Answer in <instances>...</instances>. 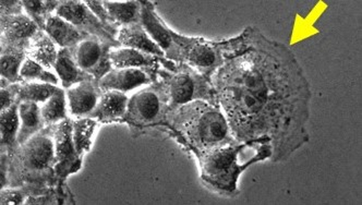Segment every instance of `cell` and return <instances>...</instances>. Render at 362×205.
Here are the masks:
<instances>
[{"mask_svg":"<svg viewBox=\"0 0 362 205\" xmlns=\"http://www.w3.org/2000/svg\"><path fill=\"white\" fill-rule=\"evenodd\" d=\"M243 146L218 148L211 154L203 168L206 180L223 188L225 187V182H228L231 190L237 175L245 168L243 165L238 164V156Z\"/></svg>","mask_w":362,"mask_h":205,"instance_id":"obj_1","label":"cell"},{"mask_svg":"<svg viewBox=\"0 0 362 205\" xmlns=\"http://www.w3.org/2000/svg\"><path fill=\"white\" fill-rule=\"evenodd\" d=\"M190 136L201 146H214L228 136V126L222 112L206 110L193 118Z\"/></svg>","mask_w":362,"mask_h":205,"instance_id":"obj_2","label":"cell"},{"mask_svg":"<svg viewBox=\"0 0 362 205\" xmlns=\"http://www.w3.org/2000/svg\"><path fill=\"white\" fill-rule=\"evenodd\" d=\"M55 154L53 141L49 136H33L28 140L27 148H24V164L32 170H44L54 162Z\"/></svg>","mask_w":362,"mask_h":205,"instance_id":"obj_3","label":"cell"},{"mask_svg":"<svg viewBox=\"0 0 362 205\" xmlns=\"http://www.w3.org/2000/svg\"><path fill=\"white\" fill-rule=\"evenodd\" d=\"M67 98L70 112L76 117L90 116L100 100L98 90L88 79L69 88Z\"/></svg>","mask_w":362,"mask_h":205,"instance_id":"obj_4","label":"cell"},{"mask_svg":"<svg viewBox=\"0 0 362 205\" xmlns=\"http://www.w3.org/2000/svg\"><path fill=\"white\" fill-rule=\"evenodd\" d=\"M105 49L95 37L84 38L76 46V62L83 71L100 74L105 71Z\"/></svg>","mask_w":362,"mask_h":205,"instance_id":"obj_5","label":"cell"},{"mask_svg":"<svg viewBox=\"0 0 362 205\" xmlns=\"http://www.w3.org/2000/svg\"><path fill=\"white\" fill-rule=\"evenodd\" d=\"M148 82L146 72L138 68H124L108 72L103 76L100 88L105 91L127 92Z\"/></svg>","mask_w":362,"mask_h":205,"instance_id":"obj_6","label":"cell"},{"mask_svg":"<svg viewBox=\"0 0 362 205\" xmlns=\"http://www.w3.org/2000/svg\"><path fill=\"white\" fill-rule=\"evenodd\" d=\"M72 130L74 128L67 120L58 127L55 148L56 156L60 164L58 172L64 170V172H72L78 170L76 164H79V162L76 160L78 152L74 146Z\"/></svg>","mask_w":362,"mask_h":205,"instance_id":"obj_7","label":"cell"},{"mask_svg":"<svg viewBox=\"0 0 362 205\" xmlns=\"http://www.w3.org/2000/svg\"><path fill=\"white\" fill-rule=\"evenodd\" d=\"M56 16L67 20L76 27L86 28L92 31H100V23L94 13L82 1H62L56 7Z\"/></svg>","mask_w":362,"mask_h":205,"instance_id":"obj_8","label":"cell"},{"mask_svg":"<svg viewBox=\"0 0 362 205\" xmlns=\"http://www.w3.org/2000/svg\"><path fill=\"white\" fill-rule=\"evenodd\" d=\"M128 98L124 92L107 91L98 100L95 110L90 117L100 122H110L122 117L128 108Z\"/></svg>","mask_w":362,"mask_h":205,"instance_id":"obj_9","label":"cell"},{"mask_svg":"<svg viewBox=\"0 0 362 205\" xmlns=\"http://www.w3.org/2000/svg\"><path fill=\"white\" fill-rule=\"evenodd\" d=\"M44 29L47 35L62 47L74 45L83 37L76 25L56 15L50 16L46 19Z\"/></svg>","mask_w":362,"mask_h":205,"instance_id":"obj_10","label":"cell"},{"mask_svg":"<svg viewBox=\"0 0 362 205\" xmlns=\"http://www.w3.org/2000/svg\"><path fill=\"white\" fill-rule=\"evenodd\" d=\"M129 112L134 119L151 122L158 117L160 112V100L158 94L152 91L136 93L128 104Z\"/></svg>","mask_w":362,"mask_h":205,"instance_id":"obj_11","label":"cell"},{"mask_svg":"<svg viewBox=\"0 0 362 205\" xmlns=\"http://www.w3.org/2000/svg\"><path fill=\"white\" fill-rule=\"evenodd\" d=\"M20 130L18 134L19 144L30 140L43 126V116L37 102L22 100L19 104Z\"/></svg>","mask_w":362,"mask_h":205,"instance_id":"obj_12","label":"cell"},{"mask_svg":"<svg viewBox=\"0 0 362 205\" xmlns=\"http://www.w3.org/2000/svg\"><path fill=\"white\" fill-rule=\"evenodd\" d=\"M119 42L129 48L140 50L142 53L162 56V48L153 41L152 37L141 28L132 25L119 32Z\"/></svg>","mask_w":362,"mask_h":205,"instance_id":"obj_13","label":"cell"},{"mask_svg":"<svg viewBox=\"0 0 362 205\" xmlns=\"http://www.w3.org/2000/svg\"><path fill=\"white\" fill-rule=\"evenodd\" d=\"M55 69L64 88H69L88 80V74L78 66L76 59L72 58L67 49H62L58 53Z\"/></svg>","mask_w":362,"mask_h":205,"instance_id":"obj_14","label":"cell"},{"mask_svg":"<svg viewBox=\"0 0 362 205\" xmlns=\"http://www.w3.org/2000/svg\"><path fill=\"white\" fill-rule=\"evenodd\" d=\"M142 23H144V29L146 33L152 37L153 41L158 44L162 49L170 50L173 46V37L168 31H166L164 25L160 23L154 10L150 6H144L142 7Z\"/></svg>","mask_w":362,"mask_h":205,"instance_id":"obj_15","label":"cell"},{"mask_svg":"<svg viewBox=\"0 0 362 205\" xmlns=\"http://www.w3.org/2000/svg\"><path fill=\"white\" fill-rule=\"evenodd\" d=\"M29 55L31 59L38 62L45 67H55L57 62L58 52L56 49L55 42L45 34L34 36L33 42L29 48Z\"/></svg>","mask_w":362,"mask_h":205,"instance_id":"obj_16","label":"cell"},{"mask_svg":"<svg viewBox=\"0 0 362 205\" xmlns=\"http://www.w3.org/2000/svg\"><path fill=\"white\" fill-rule=\"evenodd\" d=\"M1 128V144L6 146H13L20 130L19 105L13 102L7 110H1L0 117Z\"/></svg>","mask_w":362,"mask_h":205,"instance_id":"obj_17","label":"cell"},{"mask_svg":"<svg viewBox=\"0 0 362 205\" xmlns=\"http://www.w3.org/2000/svg\"><path fill=\"white\" fill-rule=\"evenodd\" d=\"M170 96L175 104H186L196 95V82L189 74H177L170 81Z\"/></svg>","mask_w":362,"mask_h":205,"instance_id":"obj_18","label":"cell"},{"mask_svg":"<svg viewBox=\"0 0 362 205\" xmlns=\"http://www.w3.org/2000/svg\"><path fill=\"white\" fill-rule=\"evenodd\" d=\"M110 60L116 69L138 68L148 65L150 62V58H148V56L134 48L114 50L110 54Z\"/></svg>","mask_w":362,"mask_h":205,"instance_id":"obj_19","label":"cell"},{"mask_svg":"<svg viewBox=\"0 0 362 205\" xmlns=\"http://www.w3.org/2000/svg\"><path fill=\"white\" fill-rule=\"evenodd\" d=\"M103 5L110 17L119 23L129 24L138 19L140 5L136 1H104Z\"/></svg>","mask_w":362,"mask_h":205,"instance_id":"obj_20","label":"cell"},{"mask_svg":"<svg viewBox=\"0 0 362 205\" xmlns=\"http://www.w3.org/2000/svg\"><path fill=\"white\" fill-rule=\"evenodd\" d=\"M95 127V120L90 118H82L74 122L72 136H74V146L79 156H82L84 152L90 150Z\"/></svg>","mask_w":362,"mask_h":205,"instance_id":"obj_21","label":"cell"},{"mask_svg":"<svg viewBox=\"0 0 362 205\" xmlns=\"http://www.w3.org/2000/svg\"><path fill=\"white\" fill-rule=\"evenodd\" d=\"M6 32L11 40H25L35 36L37 25L33 20L23 16H15L7 20Z\"/></svg>","mask_w":362,"mask_h":205,"instance_id":"obj_22","label":"cell"},{"mask_svg":"<svg viewBox=\"0 0 362 205\" xmlns=\"http://www.w3.org/2000/svg\"><path fill=\"white\" fill-rule=\"evenodd\" d=\"M57 86L50 83H28L19 90L20 100L27 102H45L56 92Z\"/></svg>","mask_w":362,"mask_h":205,"instance_id":"obj_23","label":"cell"},{"mask_svg":"<svg viewBox=\"0 0 362 205\" xmlns=\"http://www.w3.org/2000/svg\"><path fill=\"white\" fill-rule=\"evenodd\" d=\"M43 119L47 122H56L66 119V95L62 88L54 94L41 108Z\"/></svg>","mask_w":362,"mask_h":205,"instance_id":"obj_24","label":"cell"},{"mask_svg":"<svg viewBox=\"0 0 362 205\" xmlns=\"http://www.w3.org/2000/svg\"><path fill=\"white\" fill-rule=\"evenodd\" d=\"M21 79L38 80L44 83L58 84L57 76L52 72L44 69L43 66L34 62L31 58L24 60L23 65L20 69Z\"/></svg>","mask_w":362,"mask_h":205,"instance_id":"obj_25","label":"cell"},{"mask_svg":"<svg viewBox=\"0 0 362 205\" xmlns=\"http://www.w3.org/2000/svg\"><path fill=\"white\" fill-rule=\"evenodd\" d=\"M23 54L18 52H3L1 55V76L4 79L17 82L21 79L20 69L23 65Z\"/></svg>","mask_w":362,"mask_h":205,"instance_id":"obj_26","label":"cell"},{"mask_svg":"<svg viewBox=\"0 0 362 205\" xmlns=\"http://www.w3.org/2000/svg\"><path fill=\"white\" fill-rule=\"evenodd\" d=\"M188 59L192 62L193 65L200 68H210L214 65L216 62L217 56L214 49L209 47L204 44H199L194 46L189 53Z\"/></svg>","mask_w":362,"mask_h":205,"instance_id":"obj_27","label":"cell"},{"mask_svg":"<svg viewBox=\"0 0 362 205\" xmlns=\"http://www.w3.org/2000/svg\"><path fill=\"white\" fill-rule=\"evenodd\" d=\"M24 9L27 10L31 19L35 22L38 25L45 28V23H44V15H45V10L47 9V5H49L48 1H38V0H34V1H23L22 3Z\"/></svg>","mask_w":362,"mask_h":205,"instance_id":"obj_28","label":"cell"},{"mask_svg":"<svg viewBox=\"0 0 362 205\" xmlns=\"http://www.w3.org/2000/svg\"><path fill=\"white\" fill-rule=\"evenodd\" d=\"M0 102H1V110H7L10 106L13 104V96H15V88H1V92H0Z\"/></svg>","mask_w":362,"mask_h":205,"instance_id":"obj_29","label":"cell"},{"mask_svg":"<svg viewBox=\"0 0 362 205\" xmlns=\"http://www.w3.org/2000/svg\"><path fill=\"white\" fill-rule=\"evenodd\" d=\"M6 199H7V200L3 201V204H21L22 203L21 197L18 194H15V192H9V194H7Z\"/></svg>","mask_w":362,"mask_h":205,"instance_id":"obj_30","label":"cell"}]
</instances>
